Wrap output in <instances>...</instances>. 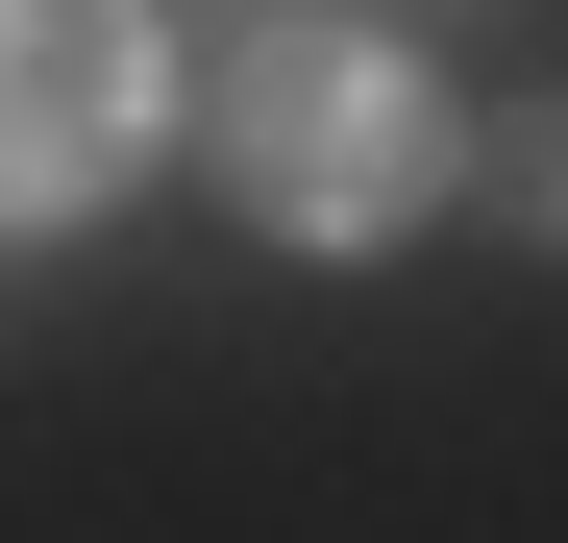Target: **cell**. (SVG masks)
<instances>
[{"label":"cell","mask_w":568,"mask_h":543,"mask_svg":"<svg viewBox=\"0 0 568 543\" xmlns=\"http://www.w3.org/2000/svg\"><path fill=\"white\" fill-rule=\"evenodd\" d=\"M149 148H173L149 0H0V223H100Z\"/></svg>","instance_id":"2"},{"label":"cell","mask_w":568,"mask_h":543,"mask_svg":"<svg viewBox=\"0 0 568 543\" xmlns=\"http://www.w3.org/2000/svg\"><path fill=\"white\" fill-rule=\"evenodd\" d=\"M519 223H544V247H568V100H544V124H519Z\"/></svg>","instance_id":"3"},{"label":"cell","mask_w":568,"mask_h":543,"mask_svg":"<svg viewBox=\"0 0 568 543\" xmlns=\"http://www.w3.org/2000/svg\"><path fill=\"white\" fill-rule=\"evenodd\" d=\"M445 173H469V124L396 25H247L223 50V198L272 247H396Z\"/></svg>","instance_id":"1"}]
</instances>
